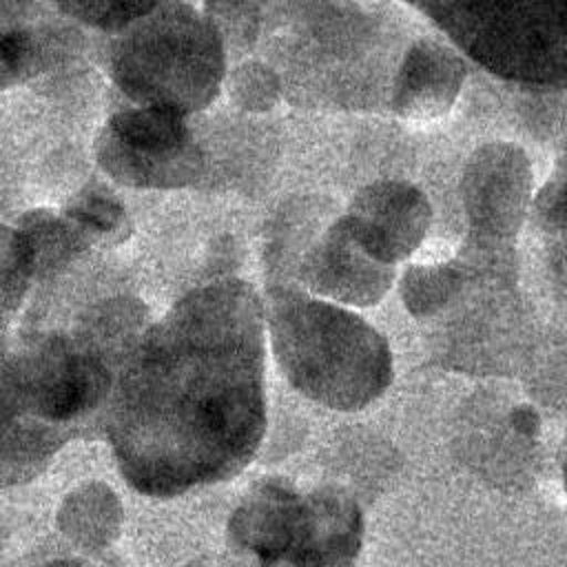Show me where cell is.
Instances as JSON below:
<instances>
[{
	"mask_svg": "<svg viewBox=\"0 0 567 567\" xmlns=\"http://www.w3.org/2000/svg\"><path fill=\"white\" fill-rule=\"evenodd\" d=\"M264 317L281 372L312 401L361 410L390 385V346L359 315L279 286L268 290Z\"/></svg>",
	"mask_w": 567,
	"mask_h": 567,
	"instance_id": "cell-2",
	"label": "cell"
},
{
	"mask_svg": "<svg viewBox=\"0 0 567 567\" xmlns=\"http://www.w3.org/2000/svg\"><path fill=\"white\" fill-rule=\"evenodd\" d=\"M29 268L33 277H44L62 270L89 244L80 230L64 217L51 210H31L18 226Z\"/></svg>",
	"mask_w": 567,
	"mask_h": 567,
	"instance_id": "cell-12",
	"label": "cell"
},
{
	"mask_svg": "<svg viewBox=\"0 0 567 567\" xmlns=\"http://www.w3.org/2000/svg\"><path fill=\"white\" fill-rule=\"evenodd\" d=\"M228 532L259 567H352L363 518L359 505L337 487L297 492L288 483L266 481L235 509Z\"/></svg>",
	"mask_w": 567,
	"mask_h": 567,
	"instance_id": "cell-4",
	"label": "cell"
},
{
	"mask_svg": "<svg viewBox=\"0 0 567 567\" xmlns=\"http://www.w3.org/2000/svg\"><path fill=\"white\" fill-rule=\"evenodd\" d=\"M534 190L527 153L509 142L476 148L461 175V202L472 237L483 244L516 237Z\"/></svg>",
	"mask_w": 567,
	"mask_h": 567,
	"instance_id": "cell-6",
	"label": "cell"
},
{
	"mask_svg": "<svg viewBox=\"0 0 567 567\" xmlns=\"http://www.w3.org/2000/svg\"><path fill=\"white\" fill-rule=\"evenodd\" d=\"M109 137L133 148L173 151L193 144L184 115L162 106H128L111 115L102 128Z\"/></svg>",
	"mask_w": 567,
	"mask_h": 567,
	"instance_id": "cell-13",
	"label": "cell"
},
{
	"mask_svg": "<svg viewBox=\"0 0 567 567\" xmlns=\"http://www.w3.org/2000/svg\"><path fill=\"white\" fill-rule=\"evenodd\" d=\"M111 75L137 106L179 115L206 109L226 78V49L213 24L184 0H157L126 24L111 51Z\"/></svg>",
	"mask_w": 567,
	"mask_h": 567,
	"instance_id": "cell-3",
	"label": "cell"
},
{
	"mask_svg": "<svg viewBox=\"0 0 567 567\" xmlns=\"http://www.w3.org/2000/svg\"><path fill=\"white\" fill-rule=\"evenodd\" d=\"M532 215L536 219V226L543 228L547 235L563 237L565 230V179L563 168L558 166L554 177L547 179V184L536 193L532 202Z\"/></svg>",
	"mask_w": 567,
	"mask_h": 567,
	"instance_id": "cell-22",
	"label": "cell"
},
{
	"mask_svg": "<svg viewBox=\"0 0 567 567\" xmlns=\"http://www.w3.org/2000/svg\"><path fill=\"white\" fill-rule=\"evenodd\" d=\"M31 277L18 230L0 224V312L13 310L22 301Z\"/></svg>",
	"mask_w": 567,
	"mask_h": 567,
	"instance_id": "cell-19",
	"label": "cell"
},
{
	"mask_svg": "<svg viewBox=\"0 0 567 567\" xmlns=\"http://www.w3.org/2000/svg\"><path fill=\"white\" fill-rule=\"evenodd\" d=\"M463 78L465 66L454 49L436 40H416L396 73L392 109L410 124L439 122L454 106Z\"/></svg>",
	"mask_w": 567,
	"mask_h": 567,
	"instance_id": "cell-9",
	"label": "cell"
},
{
	"mask_svg": "<svg viewBox=\"0 0 567 567\" xmlns=\"http://www.w3.org/2000/svg\"><path fill=\"white\" fill-rule=\"evenodd\" d=\"M62 443L60 427L22 412L0 416V487L35 478Z\"/></svg>",
	"mask_w": 567,
	"mask_h": 567,
	"instance_id": "cell-11",
	"label": "cell"
},
{
	"mask_svg": "<svg viewBox=\"0 0 567 567\" xmlns=\"http://www.w3.org/2000/svg\"><path fill=\"white\" fill-rule=\"evenodd\" d=\"M343 221L370 257L394 266L414 255L425 241L432 206L419 186L401 179H379L352 197Z\"/></svg>",
	"mask_w": 567,
	"mask_h": 567,
	"instance_id": "cell-7",
	"label": "cell"
},
{
	"mask_svg": "<svg viewBox=\"0 0 567 567\" xmlns=\"http://www.w3.org/2000/svg\"><path fill=\"white\" fill-rule=\"evenodd\" d=\"M47 567H84V565L73 563V560H58V563H51V565H47Z\"/></svg>",
	"mask_w": 567,
	"mask_h": 567,
	"instance_id": "cell-23",
	"label": "cell"
},
{
	"mask_svg": "<svg viewBox=\"0 0 567 567\" xmlns=\"http://www.w3.org/2000/svg\"><path fill=\"white\" fill-rule=\"evenodd\" d=\"M40 53L31 33L0 29V89L27 80L38 71Z\"/></svg>",
	"mask_w": 567,
	"mask_h": 567,
	"instance_id": "cell-21",
	"label": "cell"
},
{
	"mask_svg": "<svg viewBox=\"0 0 567 567\" xmlns=\"http://www.w3.org/2000/svg\"><path fill=\"white\" fill-rule=\"evenodd\" d=\"M64 217L80 230L86 244H117L131 233L122 202L104 188L80 190L64 208Z\"/></svg>",
	"mask_w": 567,
	"mask_h": 567,
	"instance_id": "cell-14",
	"label": "cell"
},
{
	"mask_svg": "<svg viewBox=\"0 0 567 567\" xmlns=\"http://www.w3.org/2000/svg\"><path fill=\"white\" fill-rule=\"evenodd\" d=\"M266 0H204V18L233 51H248L259 33Z\"/></svg>",
	"mask_w": 567,
	"mask_h": 567,
	"instance_id": "cell-17",
	"label": "cell"
},
{
	"mask_svg": "<svg viewBox=\"0 0 567 567\" xmlns=\"http://www.w3.org/2000/svg\"><path fill=\"white\" fill-rule=\"evenodd\" d=\"M115 498L102 485H86L69 494L60 507V527L82 545H102L115 525Z\"/></svg>",
	"mask_w": 567,
	"mask_h": 567,
	"instance_id": "cell-15",
	"label": "cell"
},
{
	"mask_svg": "<svg viewBox=\"0 0 567 567\" xmlns=\"http://www.w3.org/2000/svg\"><path fill=\"white\" fill-rule=\"evenodd\" d=\"M503 80L563 86L565 0H405Z\"/></svg>",
	"mask_w": 567,
	"mask_h": 567,
	"instance_id": "cell-5",
	"label": "cell"
},
{
	"mask_svg": "<svg viewBox=\"0 0 567 567\" xmlns=\"http://www.w3.org/2000/svg\"><path fill=\"white\" fill-rule=\"evenodd\" d=\"M463 286V272L447 261H423L410 266L401 277V299L414 317L443 310Z\"/></svg>",
	"mask_w": 567,
	"mask_h": 567,
	"instance_id": "cell-16",
	"label": "cell"
},
{
	"mask_svg": "<svg viewBox=\"0 0 567 567\" xmlns=\"http://www.w3.org/2000/svg\"><path fill=\"white\" fill-rule=\"evenodd\" d=\"M95 157L111 179L131 188H184L197 179L204 166L195 142L173 151L133 148L104 131L95 140Z\"/></svg>",
	"mask_w": 567,
	"mask_h": 567,
	"instance_id": "cell-10",
	"label": "cell"
},
{
	"mask_svg": "<svg viewBox=\"0 0 567 567\" xmlns=\"http://www.w3.org/2000/svg\"><path fill=\"white\" fill-rule=\"evenodd\" d=\"M106 425L140 494L171 498L241 472L266 430L264 308L252 286H202L142 332Z\"/></svg>",
	"mask_w": 567,
	"mask_h": 567,
	"instance_id": "cell-1",
	"label": "cell"
},
{
	"mask_svg": "<svg viewBox=\"0 0 567 567\" xmlns=\"http://www.w3.org/2000/svg\"><path fill=\"white\" fill-rule=\"evenodd\" d=\"M226 89L230 100L250 113L270 111L281 93V84L275 71L257 60H248L235 66L226 78Z\"/></svg>",
	"mask_w": 567,
	"mask_h": 567,
	"instance_id": "cell-18",
	"label": "cell"
},
{
	"mask_svg": "<svg viewBox=\"0 0 567 567\" xmlns=\"http://www.w3.org/2000/svg\"><path fill=\"white\" fill-rule=\"evenodd\" d=\"M299 279L328 301L365 308L385 297L394 281V266L370 257L339 217L303 255Z\"/></svg>",
	"mask_w": 567,
	"mask_h": 567,
	"instance_id": "cell-8",
	"label": "cell"
},
{
	"mask_svg": "<svg viewBox=\"0 0 567 567\" xmlns=\"http://www.w3.org/2000/svg\"><path fill=\"white\" fill-rule=\"evenodd\" d=\"M69 16L106 31H122L157 0H55Z\"/></svg>",
	"mask_w": 567,
	"mask_h": 567,
	"instance_id": "cell-20",
	"label": "cell"
}]
</instances>
